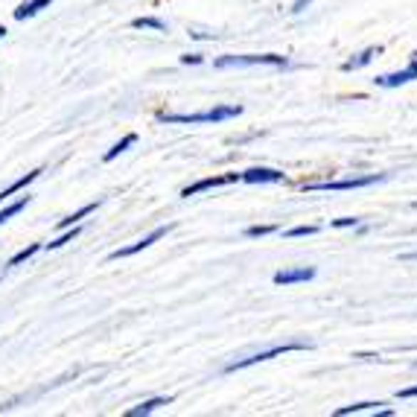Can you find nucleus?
Returning a JSON list of instances; mask_svg holds the SVG:
<instances>
[{"mask_svg":"<svg viewBox=\"0 0 417 417\" xmlns=\"http://www.w3.org/2000/svg\"><path fill=\"white\" fill-rule=\"evenodd\" d=\"M242 114V105H216L207 111H196V114H158V123H167V125H199V123H225V120H234Z\"/></svg>","mask_w":417,"mask_h":417,"instance_id":"f257e3e1","label":"nucleus"},{"mask_svg":"<svg viewBox=\"0 0 417 417\" xmlns=\"http://www.w3.org/2000/svg\"><path fill=\"white\" fill-rule=\"evenodd\" d=\"M289 68V58L286 56H277V53H263V56H219L213 61L216 71H225V68Z\"/></svg>","mask_w":417,"mask_h":417,"instance_id":"f03ea898","label":"nucleus"},{"mask_svg":"<svg viewBox=\"0 0 417 417\" xmlns=\"http://www.w3.org/2000/svg\"><path fill=\"white\" fill-rule=\"evenodd\" d=\"M388 175L385 173H371V175H353V178H339V181H312V184H304L307 192H336V190H362V187H371V184H379Z\"/></svg>","mask_w":417,"mask_h":417,"instance_id":"7ed1b4c3","label":"nucleus"},{"mask_svg":"<svg viewBox=\"0 0 417 417\" xmlns=\"http://www.w3.org/2000/svg\"><path fill=\"white\" fill-rule=\"evenodd\" d=\"M312 344L309 341H286V344H274V347H269V350H260V353H251V356H245V359H237V362H231L228 368V374H234V371H242V368H251V365H260V362H269V359H277V356H283V353H292V350H309Z\"/></svg>","mask_w":417,"mask_h":417,"instance_id":"20e7f679","label":"nucleus"},{"mask_svg":"<svg viewBox=\"0 0 417 417\" xmlns=\"http://www.w3.org/2000/svg\"><path fill=\"white\" fill-rule=\"evenodd\" d=\"M170 231H173V225H160V228H155V231H152V234H146L143 240H138V242H132V245H125V248L111 251V254H108V260H125V257H132V254H138V251H143V248L155 245L158 240H164Z\"/></svg>","mask_w":417,"mask_h":417,"instance_id":"39448f33","label":"nucleus"},{"mask_svg":"<svg viewBox=\"0 0 417 417\" xmlns=\"http://www.w3.org/2000/svg\"><path fill=\"white\" fill-rule=\"evenodd\" d=\"M417 79V53H411L408 56V64L403 71H397V73H385V76H376L374 79V85H379V88H400V85H406V82H414Z\"/></svg>","mask_w":417,"mask_h":417,"instance_id":"423d86ee","label":"nucleus"},{"mask_svg":"<svg viewBox=\"0 0 417 417\" xmlns=\"http://www.w3.org/2000/svg\"><path fill=\"white\" fill-rule=\"evenodd\" d=\"M240 181V173H225V175H210V178H202L196 184H190L181 190V196L190 199V196H199L205 190H216V187H228V184H237Z\"/></svg>","mask_w":417,"mask_h":417,"instance_id":"0eeeda50","label":"nucleus"},{"mask_svg":"<svg viewBox=\"0 0 417 417\" xmlns=\"http://www.w3.org/2000/svg\"><path fill=\"white\" fill-rule=\"evenodd\" d=\"M240 181H245V184H280V181H286V175L280 170H272V167H251V170L240 173Z\"/></svg>","mask_w":417,"mask_h":417,"instance_id":"6e6552de","label":"nucleus"},{"mask_svg":"<svg viewBox=\"0 0 417 417\" xmlns=\"http://www.w3.org/2000/svg\"><path fill=\"white\" fill-rule=\"evenodd\" d=\"M315 277V266H292V269H280L274 274L277 286H292V283H307Z\"/></svg>","mask_w":417,"mask_h":417,"instance_id":"1a4fd4ad","label":"nucleus"},{"mask_svg":"<svg viewBox=\"0 0 417 417\" xmlns=\"http://www.w3.org/2000/svg\"><path fill=\"white\" fill-rule=\"evenodd\" d=\"M376 56H382V47H379V44H376V47H368V50H362V53H356L353 58H347V61L341 64V71H344V73H350V71H362V68H368V64H371Z\"/></svg>","mask_w":417,"mask_h":417,"instance_id":"9d476101","label":"nucleus"},{"mask_svg":"<svg viewBox=\"0 0 417 417\" xmlns=\"http://www.w3.org/2000/svg\"><path fill=\"white\" fill-rule=\"evenodd\" d=\"M41 173H44V170L38 167V170H32V173H26V175H21V178H15V181H12V184H9L6 190H0V205H4V202H6L9 196H15V192H21V190H26V187H29L32 181H38V178H41Z\"/></svg>","mask_w":417,"mask_h":417,"instance_id":"9b49d317","label":"nucleus"},{"mask_svg":"<svg viewBox=\"0 0 417 417\" xmlns=\"http://www.w3.org/2000/svg\"><path fill=\"white\" fill-rule=\"evenodd\" d=\"M170 403H173V397H152V400H143L140 406H132L125 411V417H143V414H152L160 406H170Z\"/></svg>","mask_w":417,"mask_h":417,"instance_id":"f8f14e48","label":"nucleus"},{"mask_svg":"<svg viewBox=\"0 0 417 417\" xmlns=\"http://www.w3.org/2000/svg\"><path fill=\"white\" fill-rule=\"evenodd\" d=\"M53 0H26L15 9V21H26V18H36L41 9H50Z\"/></svg>","mask_w":417,"mask_h":417,"instance_id":"ddd939ff","label":"nucleus"},{"mask_svg":"<svg viewBox=\"0 0 417 417\" xmlns=\"http://www.w3.org/2000/svg\"><path fill=\"white\" fill-rule=\"evenodd\" d=\"M135 143H138V135H135V132H132V135H125L123 140H117V143H114V146H111V149L103 155V160H105V164H111V160H114L117 155H123L125 149H132Z\"/></svg>","mask_w":417,"mask_h":417,"instance_id":"4468645a","label":"nucleus"},{"mask_svg":"<svg viewBox=\"0 0 417 417\" xmlns=\"http://www.w3.org/2000/svg\"><path fill=\"white\" fill-rule=\"evenodd\" d=\"M96 207H100V202H88V205H85V207H79L76 213H71V216H64V219L58 222V228H61V231H64V228H71V225H76L79 219H85V216H91V213H93Z\"/></svg>","mask_w":417,"mask_h":417,"instance_id":"2eb2a0df","label":"nucleus"},{"mask_svg":"<svg viewBox=\"0 0 417 417\" xmlns=\"http://www.w3.org/2000/svg\"><path fill=\"white\" fill-rule=\"evenodd\" d=\"M41 248H44V245H38V242H32V245H26V248H21V251H18L15 257H9V263H6V266H9V269H15V266H21V263H26V260H32V257H36V254H38Z\"/></svg>","mask_w":417,"mask_h":417,"instance_id":"dca6fc26","label":"nucleus"},{"mask_svg":"<svg viewBox=\"0 0 417 417\" xmlns=\"http://www.w3.org/2000/svg\"><path fill=\"white\" fill-rule=\"evenodd\" d=\"M79 234H82V228H79V225H71V228H64V234H61V237H56L53 242H47V251H56V248H61V245L73 242Z\"/></svg>","mask_w":417,"mask_h":417,"instance_id":"f3484780","label":"nucleus"},{"mask_svg":"<svg viewBox=\"0 0 417 417\" xmlns=\"http://www.w3.org/2000/svg\"><path fill=\"white\" fill-rule=\"evenodd\" d=\"M29 202H32L29 196H21L18 202H12V205H6L4 210H0V225H6V222H9L12 216H18L21 210H26V205H29Z\"/></svg>","mask_w":417,"mask_h":417,"instance_id":"a211bd4d","label":"nucleus"},{"mask_svg":"<svg viewBox=\"0 0 417 417\" xmlns=\"http://www.w3.org/2000/svg\"><path fill=\"white\" fill-rule=\"evenodd\" d=\"M376 406H382V403H353V406H341V408H336L333 414H336V417H347V414H359V411H379Z\"/></svg>","mask_w":417,"mask_h":417,"instance_id":"6ab92c4d","label":"nucleus"},{"mask_svg":"<svg viewBox=\"0 0 417 417\" xmlns=\"http://www.w3.org/2000/svg\"><path fill=\"white\" fill-rule=\"evenodd\" d=\"M135 29H155V32H167V24L160 18H135L132 21Z\"/></svg>","mask_w":417,"mask_h":417,"instance_id":"aec40b11","label":"nucleus"},{"mask_svg":"<svg viewBox=\"0 0 417 417\" xmlns=\"http://www.w3.org/2000/svg\"><path fill=\"white\" fill-rule=\"evenodd\" d=\"M277 231V225H251V228H245V237L248 240H257V237H269Z\"/></svg>","mask_w":417,"mask_h":417,"instance_id":"412c9836","label":"nucleus"},{"mask_svg":"<svg viewBox=\"0 0 417 417\" xmlns=\"http://www.w3.org/2000/svg\"><path fill=\"white\" fill-rule=\"evenodd\" d=\"M321 228L318 225H295V228H289L283 237H312V234H318Z\"/></svg>","mask_w":417,"mask_h":417,"instance_id":"4be33fe9","label":"nucleus"},{"mask_svg":"<svg viewBox=\"0 0 417 417\" xmlns=\"http://www.w3.org/2000/svg\"><path fill=\"white\" fill-rule=\"evenodd\" d=\"M359 219L356 216H344V219H333V228H356Z\"/></svg>","mask_w":417,"mask_h":417,"instance_id":"5701e85b","label":"nucleus"},{"mask_svg":"<svg viewBox=\"0 0 417 417\" xmlns=\"http://www.w3.org/2000/svg\"><path fill=\"white\" fill-rule=\"evenodd\" d=\"M309 4H312V0H295L292 9H289V12H292V15H301V12H307V9H309Z\"/></svg>","mask_w":417,"mask_h":417,"instance_id":"b1692460","label":"nucleus"},{"mask_svg":"<svg viewBox=\"0 0 417 417\" xmlns=\"http://www.w3.org/2000/svg\"><path fill=\"white\" fill-rule=\"evenodd\" d=\"M397 397H400V400H408V397H417V385H411V388H400V391H397Z\"/></svg>","mask_w":417,"mask_h":417,"instance_id":"393cba45","label":"nucleus"},{"mask_svg":"<svg viewBox=\"0 0 417 417\" xmlns=\"http://www.w3.org/2000/svg\"><path fill=\"white\" fill-rule=\"evenodd\" d=\"M205 58L199 53H192V56H181V64H202Z\"/></svg>","mask_w":417,"mask_h":417,"instance_id":"a878e982","label":"nucleus"},{"mask_svg":"<svg viewBox=\"0 0 417 417\" xmlns=\"http://www.w3.org/2000/svg\"><path fill=\"white\" fill-rule=\"evenodd\" d=\"M403 260H406V263H411V260H417V251H411V254H403Z\"/></svg>","mask_w":417,"mask_h":417,"instance_id":"bb28decb","label":"nucleus"},{"mask_svg":"<svg viewBox=\"0 0 417 417\" xmlns=\"http://www.w3.org/2000/svg\"><path fill=\"white\" fill-rule=\"evenodd\" d=\"M4 38H6V26H4V24H0V41H4Z\"/></svg>","mask_w":417,"mask_h":417,"instance_id":"cd10ccee","label":"nucleus"},{"mask_svg":"<svg viewBox=\"0 0 417 417\" xmlns=\"http://www.w3.org/2000/svg\"><path fill=\"white\" fill-rule=\"evenodd\" d=\"M411 207H417V202H414V205H411Z\"/></svg>","mask_w":417,"mask_h":417,"instance_id":"c85d7f7f","label":"nucleus"},{"mask_svg":"<svg viewBox=\"0 0 417 417\" xmlns=\"http://www.w3.org/2000/svg\"><path fill=\"white\" fill-rule=\"evenodd\" d=\"M414 368H417V362H414Z\"/></svg>","mask_w":417,"mask_h":417,"instance_id":"c756f323","label":"nucleus"}]
</instances>
